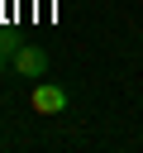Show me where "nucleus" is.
Returning a JSON list of instances; mask_svg holds the SVG:
<instances>
[{
    "mask_svg": "<svg viewBox=\"0 0 143 153\" xmlns=\"http://www.w3.org/2000/svg\"><path fill=\"white\" fill-rule=\"evenodd\" d=\"M10 62H14V72H19V76H29V81H43V72H48V53H43L38 43H24Z\"/></svg>",
    "mask_w": 143,
    "mask_h": 153,
    "instance_id": "obj_1",
    "label": "nucleus"
},
{
    "mask_svg": "<svg viewBox=\"0 0 143 153\" xmlns=\"http://www.w3.org/2000/svg\"><path fill=\"white\" fill-rule=\"evenodd\" d=\"M33 110H38V115H57V110H67V91H62L57 81H38V86H33Z\"/></svg>",
    "mask_w": 143,
    "mask_h": 153,
    "instance_id": "obj_2",
    "label": "nucleus"
},
{
    "mask_svg": "<svg viewBox=\"0 0 143 153\" xmlns=\"http://www.w3.org/2000/svg\"><path fill=\"white\" fill-rule=\"evenodd\" d=\"M19 48H24V43H19V38H14V33H5V38H0V57H14V53H19Z\"/></svg>",
    "mask_w": 143,
    "mask_h": 153,
    "instance_id": "obj_3",
    "label": "nucleus"
}]
</instances>
